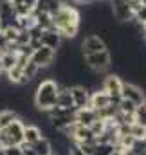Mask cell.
Here are the masks:
<instances>
[{
  "label": "cell",
  "instance_id": "cell-1",
  "mask_svg": "<svg viewBox=\"0 0 146 155\" xmlns=\"http://www.w3.org/2000/svg\"><path fill=\"white\" fill-rule=\"evenodd\" d=\"M52 27L61 35V38H76V35L79 33V13L71 7V5H61L52 16Z\"/></svg>",
  "mask_w": 146,
  "mask_h": 155
},
{
  "label": "cell",
  "instance_id": "cell-2",
  "mask_svg": "<svg viewBox=\"0 0 146 155\" xmlns=\"http://www.w3.org/2000/svg\"><path fill=\"white\" fill-rule=\"evenodd\" d=\"M60 85L54 79H43L36 87L35 92V107L40 112H47L56 105V96H58Z\"/></svg>",
  "mask_w": 146,
  "mask_h": 155
},
{
  "label": "cell",
  "instance_id": "cell-3",
  "mask_svg": "<svg viewBox=\"0 0 146 155\" xmlns=\"http://www.w3.org/2000/svg\"><path fill=\"white\" fill-rule=\"evenodd\" d=\"M83 60H85L87 67L90 71H94V72H105V71H108L110 65H112V56H110L108 49L87 54V56H83Z\"/></svg>",
  "mask_w": 146,
  "mask_h": 155
},
{
  "label": "cell",
  "instance_id": "cell-4",
  "mask_svg": "<svg viewBox=\"0 0 146 155\" xmlns=\"http://www.w3.org/2000/svg\"><path fill=\"white\" fill-rule=\"evenodd\" d=\"M54 58H56V51H52V49L41 45V47H38V49L33 51V54H31L29 60L36 65L38 69H45V67H49V65L54 61Z\"/></svg>",
  "mask_w": 146,
  "mask_h": 155
},
{
  "label": "cell",
  "instance_id": "cell-5",
  "mask_svg": "<svg viewBox=\"0 0 146 155\" xmlns=\"http://www.w3.org/2000/svg\"><path fill=\"white\" fill-rule=\"evenodd\" d=\"M110 7H112V16H115L119 22L134 20V11L128 0H110Z\"/></svg>",
  "mask_w": 146,
  "mask_h": 155
},
{
  "label": "cell",
  "instance_id": "cell-6",
  "mask_svg": "<svg viewBox=\"0 0 146 155\" xmlns=\"http://www.w3.org/2000/svg\"><path fill=\"white\" fill-rule=\"evenodd\" d=\"M121 88H123V81L121 78L115 76V74H108L103 81V90L110 96V101L112 103H119L121 101Z\"/></svg>",
  "mask_w": 146,
  "mask_h": 155
},
{
  "label": "cell",
  "instance_id": "cell-7",
  "mask_svg": "<svg viewBox=\"0 0 146 155\" xmlns=\"http://www.w3.org/2000/svg\"><path fill=\"white\" fill-rule=\"evenodd\" d=\"M121 97L123 99H128L132 103H135L137 107L146 99L144 90L137 85H132V83H123V88H121Z\"/></svg>",
  "mask_w": 146,
  "mask_h": 155
},
{
  "label": "cell",
  "instance_id": "cell-8",
  "mask_svg": "<svg viewBox=\"0 0 146 155\" xmlns=\"http://www.w3.org/2000/svg\"><path fill=\"white\" fill-rule=\"evenodd\" d=\"M69 90H71L72 103H74V108H76V110L88 107V99H90L88 88H85V87H81V85H72V87H69Z\"/></svg>",
  "mask_w": 146,
  "mask_h": 155
},
{
  "label": "cell",
  "instance_id": "cell-9",
  "mask_svg": "<svg viewBox=\"0 0 146 155\" xmlns=\"http://www.w3.org/2000/svg\"><path fill=\"white\" fill-rule=\"evenodd\" d=\"M24 123L20 121V119H16V121H13L9 126H5V128H2V132L9 137V141H11V144H22L24 143Z\"/></svg>",
  "mask_w": 146,
  "mask_h": 155
},
{
  "label": "cell",
  "instance_id": "cell-10",
  "mask_svg": "<svg viewBox=\"0 0 146 155\" xmlns=\"http://www.w3.org/2000/svg\"><path fill=\"white\" fill-rule=\"evenodd\" d=\"M107 45L105 41L99 38L98 35H88L87 38L81 41V54L87 56V54H92V52H99V51H105Z\"/></svg>",
  "mask_w": 146,
  "mask_h": 155
},
{
  "label": "cell",
  "instance_id": "cell-11",
  "mask_svg": "<svg viewBox=\"0 0 146 155\" xmlns=\"http://www.w3.org/2000/svg\"><path fill=\"white\" fill-rule=\"evenodd\" d=\"M40 43L45 45V47H49V49H52V51H56L61 45V35L54 27L52 29H43L41 36H40Z\"/></svg>",
  "mask_w": 146,
  "mask_h": 155
},
{
  "label": "cell",
  "instance_id": "cell-12",
  "mask_svg": "<svg viewBox=\"0 0 146 155\" xmlns=\"http://www.w3.org/2000/svg\"><path fill=\"white\" fill-rule=\"evenodd\" d=\"M74 119H76V123L81 124V126H90V124H92L96 119H99V117H98V112H96L94 108L85 107V108H78V110H76Z\"/></svg>",
  "mask_w": 146,
  "mask_h": 155
},
{
  "label": "cell",
  "instance_id": "cell-13",
  "mask_svg": "<svg viewBox=\"0 0 146 155\" xmlns=\"http://www.w3.org/2000/svg\"><path fill=\"white\" fill-rule=\"evenodd\" d=\"M110 103H112V101H110V96L103 90V88L92 92V94H90V99H88V107L94 108V110H99V108L107 107V105H110Z\"/></svg>",
  "mask_w": 146,
  "mask_h": 155
},
{
  "label": "cell",
  "instance_id": "cell-14",
  "mask_svg": "<svg viewBox=\"0 0 146 155\" xmlns=\"http://www.w3.org/2000/svg\"><path fill=\"white\" fill-rule=\"evenodd\" d=\"M56 107H63V108H74L72 103V96L69 87H60L58 96H56Z\"/></svg>",
  "mask_w": 146,
  "mask_h": 155
},
{
  "label": "cell",
  "instance_id": "cell-15",
  "mask_svg": "<svg viewBox=\"0 0 146 155\" xmlns=\"http://www.w3.org/2000/svg\"><path fill=\"white\" fill-rule=\"evenodd\" d=\"M41 137H43V134H41L40 126H36V124H29V126L24 128V143L35 144L38 139H41Z\"/></svg>",
  "mask_w": 146,
  "mask_h": 155
},
{
  "label": "cell",
  "instance_id": "cell-16",
  "mask_svg": "<svg viewBox=\"0 0 146 155\" xmlns=\"http://www.w3.org/2000/svg\"><path fill=\"white\" fill-rule=\"evenodd\" d=\"M31 148L35 150L36 155H52V144H51V141L45 139V137L38 139L35 144H31Z\"/></svg>",
  "mask_w": 146,
  "mask_h": 155
},
{
  "label": "cell",
  "instance_id": "cell-17",
  "mask_svg": "<svg viewBox=\"0 0 146 155\" xmlns=\"http://www.w3.org/2000/svg\"><path fill=\"white\" fill-rule=\"evenodd\" d=\"M15 65H16V52L15 51H5V52L0 54V67H2V71L7 72Z\"/></svg>",
  "mask_w": 146,
  "mask_h": 155
},
{
  "label": "cell",
  "instance_id": "cell-18",
  "mask_svg": "<svg viewBox=\"0 0 146 155\" xmlns=\"http://www.w3.org/2000/svg\"><path fill=\"white\" fill-rule=\"evenodd\" d=\"M18 119V114L15 112V110H9V108H4V110H0V130L2 128H5V126H9L13 121H16Z\"/></svg>",
  "mask_w": 146,
  "mask_h": 155
},
{
  "label": "cell",
  "instance_id": "cell-19",
  "mask_svg": "<svg viewBox=\"0 0 146 155\" xmlns=\"http://www.w3.org/2000/svg\"><path fill=\"white\" fill-rule=\"evenodd\" d=\"M130 135L134 139H137V141H144L146 139V124L137 123V121L134 124H130Z\"/></svg>",
  "mask_w": 146,
  "mask_h": 155
},
{
  "label": "cell",
  "instance_id": "cell-20",
  "mask_svg": "<svg viewBox=\"0 0 146 155\" xmlns=\"http://www.w3.org/2000/svg\"><path fill=\"white\" fill-rule=\"evenodd\" d=\"M38 71H40V69H38V67L35 65V63H33V61H31V60H29V61H27V63L24 65L22 72H24V81H25V85H27V83H29V81H31L33 78H36Z\"/></svg>",
  "mask_w": 146,
  "mask_h": 155
},
{
  "label": "cell",
  "instance_id": "cell-21",
  "mask_svg": "<svg viewBox=\"0 0 146 155\" xmlns=\"http://www.w3.org/2000/svg\"><path fill=\"white\" fill-rule=\"evenodd\" d=\"M134 20H135L139 25H144L146 24V5L143 2H139V4L134 7Z\"/></svg>",
  "mask_w": 146,
  "mask_h": 155
},
{
  "label": "cell",
  "instance_id": "cell-22",
  "mask_svg": "<svg viewBox=\"0 0 146 155\" xmlns=\"http://www.w3.org/2000/svg\"><path fill=\"white\" fill-rule=\"evenodd\" d=\"M117 108H119L121 114H135L137 105L132 103V101H128V99H123V97H121V101L117 103Z\"/></svg>",
  "mask_w": 146,
  "mask_h": 155
},
{
  "label": "cell",
  "instance_id": "cell-23",
  "mask_svg": "<svg viewBox=\"0 0 146 155\" xmlns=\"http://www.w3.org/2000/svg\"><path fill=\"white\" fill-rule=\"evenodd\" d=\"M114 150H115V146L110 144V143H96V146H94V153L92 155H110Z\"/></svg>",
  "mask_w": 146,
  "mask_h": 155
},
{
  "label": "cell",
  "instance_id": "cell-24",
  "mask_svg": "<svg viewBox=\"0 0 146 155\" xmlns=\"http://www.w3.org/2000/svg\"><path fill=\"white\" fill-rule=\"evenodd\" d=\"M135 119H137V123L146 124V99L137 107V110H135Z\"/></svg>",
  "mask_w": 146,
  "mask_h": 155
},
{
  "label": "cell",
  "instance_id": "cell-25",
  "mask_svg": "<svg viewBox=\"0 0 146 155\" xmlns=\"http://www.w3.org/2000/svg\"><path fill=\"white\" fill-rule=\"evenodd\" d=\"M4 153L5 155H22V148H20L18 144H13V146L4 148Z\"/></svg>",
  "mask_w": 146,
  "mask_h": 155
},
{
  "label": "cell",
  "instance_id": "cell-26",
  "mask_svg": "<svg viewBox=\"0 0 146 155\" xmlns=\"http://www.w3.org/2000/svg\"><path fill=\"white\" fill-rule=\"evenodd\" d=\"M69 155H85V153H83V150L74 141H71V144H69Z\"/></svg>",
  "mask_w": 146,
  "mask_h": 155
},
{
  "label": "cell",
  "instance_id": "cell-27",
  "mask_svg": "<svg viewBox=\"0 0 146 155\" xmlns=\"http://www.w3.org/2000/svg\"><path fill=\"white\" fill-rule=\"evenodd\" d=\"M18 146L22 148V155H36L35 150L31 148V144H27V143H22V144H18Z\"/></svg>",
  "mask_w": 146,
  "mask_h": 155
},
{
  "label": "cell",
  "instance_id": "cell-28",
  "mask_svg": "<svg viewBox=\"0 0 146 155\" xmlns=\"http://www.w3.org/2000/svg\"><path fill=\"white\" fill-rule=\"evenodd\" d=\"M74 2H78V4H87V5H88V4H92L94 0H74Z\"/></svg>",
  "mask_w": 146,
  "mask_h": 155
},
{
  "label": "cell",
  "instance_id": "cell-29",
  "mask_svg": "<svg viewBox=\"0 0 146 155\" xmlns=\"http://www.w3.org/2000/svg\"><path fill=\"white\" fill-rule=\"evenodd\" d=\"M110 155H124V153H123L121 150H117V148H115V150H114V152H112V153H110Z\"/></svg>",
  "mask_w": 146,
  "mask_h": 155
},
{
  "label": "cell",
  "instance_id": "cell-30",
  "mask_svg": "<svg viewBox=\"0 0 146 155\" xmlns=\"http://www.w3.org/2000/svg\"><path fill=\"white\" fill-rule=\"evenodd\" d=\"M0 155H5V153H4V148H2V146H0Z\"/></svg>",
  "mask_w": 146,
  "mask_h": 155
},
{
  "label": "cell",
  "instance_id": "cell-31",
  "mask_svg": "<svg viewBox=\"0 0 146 155\" xmlns=\"http://www.w3.org/2000/svg\"><path fill=\"white\" fill-rule=\"evenodd\" d=\"M144 155H146V141H144Z\"/></svg>",
  "mask_w": 146,
  "mask_h": 155
},
{
  "label": "cell",
  "instance_id": "cell-32",
  "mask_svg": "<svg viewBox=\"0 0 146 155\" xmlns=\"http://www.w3.org/2000/svg\"><path fill=\"white\" fill-rule=\"evenodd\" d=\"M0 31H2V24H0Z\"/></svg>",
  "mask_w": 146,
  "mask_h": 155
}]
</instances>
